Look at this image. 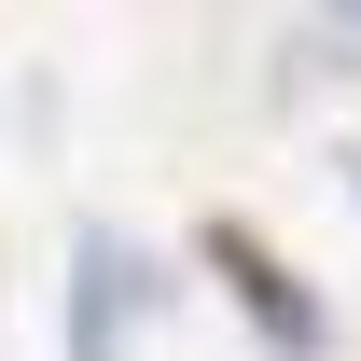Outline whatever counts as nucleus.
Segmentation results:
<instances>
[{"label": "nucleus", "mask_w": 361, "mask_h": 361, "mask_svg": "<svg viewBox=\"0 0 361 361\" xmlns=\"http://www.w3.org/2000/svg\"><path fill=\"white\" fill-rule=\"evenodd\" d=\"M209 278H223L236 306L264 319V348H278V361H319V348H334V319H319V292H306L292 264H278V250H264L250 223H209Z\"/></svg>", "instance_id": "nucleus-1"}, {"label": "nucleus", "mask_w": 361, "mask_h": 361, "mask_svg": "<svg viewBox=\"0 0 361 361\" xmlns=\"http://www.w3.org/2000/svg\"><path fill=\"white\" fill-rule=\"evenodd\" d=\"M139 306H153V278H139V250H126V236H97V250H84V306H70V361H111Z\"/></svg>", "instance_id": "nucleus-2"}]
</instances>
